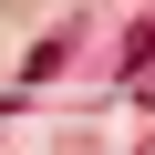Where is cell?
Listing matches in <instances>:
<instances>
[{
	"mask_svg": "<svg viewBox=\"0 0 155 155\" xmlns=\"http://www.w3.org/2000/svg\"><path fill=\"white\" fill-rule=\"evenodd\" d=\"M124 83H134V104H155V21L124 41Z\"/></svg>",
	"mask_w": 155,
	"mask_h": 155,
	"instance_id": "cell-1",
	"label": "cell"
},
{
	"mask_svg": "<svg viewBox=\"0 0 155 155\" xmlns=\"http://www.w3.org/2000/svg\"><path fill=\"white\" fill-rule=\"evenodd\" d=\"M62 62H72V31H52V41H41L31 62H21V83H52V72H62Z\"/></svg>",
	"mask_w": 155,
	"mask_h": 155,
	"instance_id": "cell-2",
	"label": "cell"
}]
</instances>
